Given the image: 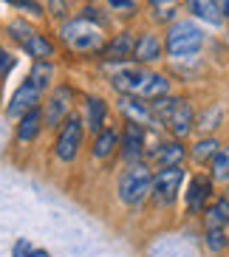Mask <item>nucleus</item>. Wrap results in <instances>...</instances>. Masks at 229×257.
Segmentation results:
<instances>
[{"label":"nucleus","mask_w":229,"mask_h":257,"mask_svg":"<svg viewBox=\"0 0 229 257\" xmlns=\"http://www.w3.org/2000/svg\"><path fill=\"white\" fill-rule=\"evenodd\" d=\"M113 88L128 96L159 99L170 91V82L161 74H153L142 65H122L119 71H113Z\"/></svg>","instance_id":"f257e3e1"},{"label":"nucleus","mask_w":229,"mask_h":257,"mask_svg":"<svg viewBox=\"0 0 229 257\" xmlns=\"http://www.w3.org/2000/svg\"><path fill=\"white\" fill-rule=\"evenodd\" d=\"M60 37H62V43L76 54H93V51H99L102 43H105L102 26L88 20V17H74L68 23H62Z\"/></svg>","instance_id":"f03ea898"},{"label":"nucleus","mask_w":229,"mask_h":257,"mask_svg":"<svg viewBox=\"0 0 229 257\" xmlns=\"http://www.w3.org/2000/svg\"><path fill=\"white\" fill-rule=\"evenodd\" d=\"M153 116L176 136H187L192 127V107L187 99H167V93L159 99H150Z\"/></svg>","instance_id":"7ed1b4c3"},{"label":"nucleus","mask_w":229,"mask_h":257,"mask_svg":"<svg viewBox=\"0 0 229 257\" xmlns=\"http://www.w3.org/2000/svg\"><path fill=\"white\" fill-rule=\"evenodd\" d=\"M150 189H153V173H150V167H145V164H133L119 178V198L128 206L142 204L150 195Z\"/></svg>","instance_id":"20e7f679"},{"label":"nucleus","mask_w":229,"mask_h":257,"mask_svg":"<svg viewBox=\"0 0 229 257\" xmlns=\"http://www.w3.org/2000/svg\"><path fill=\"white\" fill-rule=\"evenodd\" d=\"M204 46V31L190 20L173 23V29L167 31V51L170 57H190Z\"/></svg>","instance_id":"39448f33"},{"label":"nucleus","mask_w":229,"mask_h":257,"mask_svg":"<svg viewBox=\"0 0 229 257\" xmlns=\"http://www.w3.org/2000/svg\"><path fill=\"white\" fill-rule=\"evenodd\" d=\"M79 147H82V119L79 116H65L57 144H54V153H57L60 161H74Z\"/></svg>","instance_id":"423d86ee"},{"label":"nucleus","mask_w":229,"mask_h":257,"mask_svg":"<svg viewBox=\"0 0 229 257\" xmlns=\"http://www.w3.org/2000/svg\"><path fill=\"white\" fill-rule=\"evenodd\" d=\"M184 181V170L181 164H173V167H159V173L153 175V195L159 198L161 204H173L178 187Z\"/></svg>","instance_id":"0eeeda50"},{"label":"nucleus","mask_w":229,"mask_h":257,"mask_svg":"<svg viewBox=\"0 0 229 257\" xmlns=\"http://www.w3.org/2000/svg\"><path fill=\"white\" fill-rule=\"evenodd\" d=\"M40 88L37 85H31V82H23L20 88L15 91V96L9 99V107H6V113L9 116H20L26 113V110H31V107H37V102H40Z\"/></svg>","instance_id":"6e6552de"},{"label":"nucleus","mask_w":229,"mask_h":257,"mask_svg":"<svg viewBox=\"0 0 229 257\" xmlns=\"http://www.w3.org/2000/svg\"><path fill=\"white\" fill-rule=\"evenodd\" d=\"M142 156H145V130L136 121H128L125 136H122V159L130 161V164H136Z\"/></svg>","instance_id":"1a4fd4ad"},{"label":"nucleus","mask_w":229,"mask_h":257,"mask_svg":"<svg viewBox=\"0 0 229 257\" xmlns=\"http://www.w3.org/2000/svg\"><path fill=\"white\" fill-rule=\"evenodd\" d=\"M68 105H71V88H57V91L51 93V99H48L43 121H46L48 127H57V124L65 119V113H68Z\"/></svg>","instance_id":"9d476101"},{"label":"nucleus","mask_w":229,"mask_h":257,"mask_svg":"<svg viewBox=\"0 0 229 257\" xmlns=\"http://www.w3.org/2000/svg\"><path fill=\"white\" fill-rule=\"evenodd\" d=\"M133 46H136V40H133V34L130 31H122V34H116L107 46H102L99 51H102V57L105 60H110V62H122V60H128L130 54H133Z\"/></svg>","instance_id":"9b49d317"},{"label":"nucleus","mask_w":229,"mask_h":257,"mask_svg":"<svg viewBox=\"0 0 229 257\" xmlns=\"http://www.w3.org/2000/svg\"><path fill=\"white\" fill-rule=\"evenodd\" d=\"M212 192V181L206 175H195L190 181V189H187V209L190 212H198L201 206L206 204V198Z\"/></svg>","instance_id":"f8f14e48"},{"label":"nucleus","mask_w":229,"mask_h":257,"mask_svg":"<svg viewBox=\"0 0 229 257\" xmlns=\"http://www.w3.org/2000/svg\"><path fill=\"white\" fill-rule=\"evenodd\" d=\"M119 110L128 116V121H136V124H147V121L156 119L150 107H147L145 102H139V96H128V93H125L122 102H119Z\"/></svg>","instance_id":"ddd939ff"},{"label":"nucleus","mask_w":229,"mask_h":257,"mask_svg":"<svg viewBox=\"0 0 229 257\" xmlns=\"http://www.w3.org/2000/svg\"><path fill=\"white\" fill-rule=\"evenodd\" d=\"M43 127V113H40V107H31L20 116V124H17V142H34Z\"/></svg>","instance_id":"4468645a"},{"label":"nucleus","mask_w":229,"mask_h":257,"mask_svg":"<svg viewBox=\"0 0 229 257\" xmlns=\"http://www.w3.org/2000/svg\"><path fill=\"white\" fill-rule=\"evenodd\" d=\"M187 6H190V12L198 17V20H204V23H209V26L223 23V12L218 9V0H187Z\"/></svg>","instance_id":"2eb2a0df"},{"label":"nucleus","mask_w":229,"mask_h":257,"mask_svg":"<svg viewBox=\"0 0 229 257\" xmlns=\"http://www.w3.org/2000/svg\"><path fill=\"white\" fill-rule=\"evenodd\" d=\"M184 159V147L178 142H164L159 144L156 150L150 153V161L156 167H173V164H181Z\"/></svg>","instance_id":"dca6fc26"},{"label":"nucleus","mask_w":229,"mask_h":257,"mask_svg":"<svg viewBox=\"0 0 229 257\" xmlns=\"http://www.w3.org/2000/svg\"><path fill=\"white\" fill-rule=\"evenodd\" d=\"M133 57L139 62H156L161 57V40L156 34H142L133 46Z\"/></svg>","instance_id":"f3484780"},{"label":"nucleus","mask_w":229,"mask_h":257,"mask_svg":"<svg viewBox=\"0 0 229 257\" xmlns=\"http://www.w3.org/2000/svg\"><path fill=\"white\" fill-rule=\"evenodd\" d=\"M23 48L29 51V57H34V60H51V57H54L51 40H46L43 34H37V31H34V34L23 43Z\"/></svg>","instance_id":"a211bd4d"},{"label":"nucleus","mask_w":229,"mask_h":257,"mask_svg":"<svg viewBox=\"0 0 229 257\" xmlns=\"http://www.w3.org/2000/svg\"><path fill=\"white\" fill-rule=\"evenodd\" d=\"M206 229H223L229 223V201H218V204H209L206 209V218H204Z\"/></svg>","instance_id":"6ab92c4d"},{"label":"nucleus","mask_w":229,"mask_h":257,"mask_svg":"<svg viewBox=\"0 0 229 257\" xmlns=\"http://www.w3.org/2000/svg\"><path fill=\"white\" fill-rule=\"evenodd\" d=\"M51 76H54V65H51V62H48V60H37V62H34V68H31L29 82L37 85L40 91H43V88L51 85Z\"/></svg>","instance_id":"aec40b11"},{"label":"nucleus","mask_w":229,"mask_h":257,"mask_svg":"<svg viewBox=\"0 0 229 257\" xmlns=\"http://www.w3.org/2000/svg\"><path fill=\"white\" fill-rule=\"evenodd\" d=\"M116 150V133L113 130H99L93 142V159H107Z\"/></svg>","instance_id":"412c9836"},{"label":"nucleus","mask_w":229,"mask_h":257,"mask_svg":"<svg viewBox=\"0 0 229 257\" xmlns=\"http://www.w3.org/2000/svg\"><path fill=\"white\" fill-rule=\"evenodd\" d=\"M105 113H107V107H105L102 99H96V96L88 99V127H91L93 133H99L102 130V124H105Z\"/></svg>","instance_id":"4be33fe9"},{"label":"nucleus","mask_w":229,"mask_h":257,"mask_svg":"<svg viewBox=\"0 0 229 257\" xmlns=\"http://www.w3.org/2000/svg\"><path fill=\"white\" fill-rule=\"evenodd\" d=\"M212 178L215 181H226L229 178V144L218 147V153L212 156Z\"/></svg>","instance_id":"5701e85b"},{"label":"nucleus","mask_w":229,"mask_h":257,"mask_svg":"<svg viewBox=\"0 0 229 257\" xmlns=\"http://www.w3.org/2000/svg\"><path fill=\"white\" fill-rule=\"evenodd\" d=\"M221 144L215 142V139H204L201 144H195V153H192V159L198 161V164H206V161H212V156L218 153Z\"/></svg>","instance_id":"b1692460"},{"label":"nucleus","mask_w":229,"mask_h":257,"mask_svg":"<svg viewBox=\"0 0 229 257\" xmlns=\"http://www.w3.org/2000/svg\"><path fill=\"white\" fill-rule=\"evenodd\" d=\"M9 34H12V40H17V43L23 46L26 40H29L31 34H34V29H31L29 23H23V20H15V23L9 26Z\"/></svg>","instance_id":"393cba45"},{"label":"nucleus","mask_w":229,"mask_h":257,"mask_svg":"<svg viewBox=\"0 0 229 257\" xmlns=\"http://www.w3.org/2000/svg\"><path fill=\"white\" fill-rule=\"evenodd\" d=\"M226 243L229 240H226L223 229H206V246H209V251H221Z\"/></svg>","instance_id":"a878e982"},{"label":"nucleus","mask_w":229,"mask_h":257,"mask_svg":"<svg viewBox=\"0 0 229 257\" xmlns=\"http://www.w3.org/2000/svg\"><path fill=\"white\" fill-rule=\"evenodd\" d=\"M71 6H74V0H48V12H51V15L57 17V20L68 15Z\"/></svg>","instance_id":"bb28decb"},{"label":"nucleus","mask_w":229,"mask_h":257,"mask_svg":"<svg viewBox=\"0 0 229 257\" xmlns=\"http://www.w3.org/2000/svg\"><path fill=\"white\" fill-rule=\"evenodd\" d=\"M107 6L113 9V12H136V0H107Z\"/></svg>","instance_id":"cd10ccee"},{"label":"nucleus","mask_w":229,"mask_h":257,"mask_svg":"<svg viewBox=\"0 0 229 257\" xmlns=\"http://www.w3.org/2000/svg\"><path fill=\"white\" fill-rule=\"evenodd\" d=\"M31 249H34V246H31V243L26 240V237H20V240L15 243V249H12V257H29V254H31Z\"/></svg>","instance_id":"c85d7f7f"},{"label":"nucleus","mask_w":229,"mask_h":257,"mask_svg":"<svg viewBox=\"0 0 229 257\" xmlns=\"http://www.w3.org/2000/svg\"><path fill=\"white\" fill-rule=\"evenodd\" d=\"M15 6L23 9V12H29V15H43L40 3H34V0H15Z\"/></svg>","instance_id":"c756f323"},{"label":"nucleus","mask_w":229,"mask_h":257,"mask_svg":"<svg viewBox=\"0 0 229 257\" xmlns=\"http://www.w3.org/2000/svg\"><path fill=\"white\" fill-rule=\"evenodd\" d=\"M215 121H221V113H218V110H209V113L204 116V124H198V127L201 130H212V127H218Z\"/></svg>","instance_id":"7c9ffc66"},{"label":"nucleus","mask_w":229,"mask_h":257,"mask_svg":"<svg viewBox=\"0 0 229 257\" xmlns=\"http://www.w3.org/2000/svg\"><path fill=\"white\" fill-rule=\"evenodd\" d=\"M12 65H15V60H12L6 51H0V76L9 74V68H12Z\"/></svg>","instance_id":"2f4dec72"},{"label":"nucleus","mask_w":229,"mask_h":257,"mask_svg":"<svg viewBox=\"0 0 229 257\" xmlns=\"http://www.w3.org/2000/svg\"><path fill=\"white\" fill-rule=\"evenodd\" d=\"M150 6L161 12V9H173V6H176V0H150Z\"/></svg>","instance_id":"473e14b6"},{"label":"nucleus","mask_w":229,"mask_h":257,"mask_svg":"<svg viewBox=\"0 0 229 257\" xmlns=\"http://www.w3.org/2000/svg\"><path fill=\"white\" fill-rule=\"evenodd\" d=\"M29 257H48V251H43V249H31V254Z\"/></svg>","instance_id":"72a5a7b5"},{"label":"nucleus","mask_w":229,"mask_h":257,"mask_svg":"<svg viewBox=\"0 0 229 257\" xmlns=\"http://www.w3.org/2000/svg\"><path fill=\"white\" fill-rule=\"evenodd\" d=\"M221 12L229 17V0H221Z\"/></svg>","instance_id":"f704fd0d"},{"label":"nucleus","mask_w":229,"mask_h":257,"mask_svg":"<svg viewBox=\"0 0 229 257\" xmlns=\"http://www.w3.org/2000/svg\"><path fill=\"white\" fill-rule=\"evenodd\" d=\"M223 232H226V240H229V223H226V226H223Z\"/></svg>","instance_id":"c9c22d12"}]
</instances>
